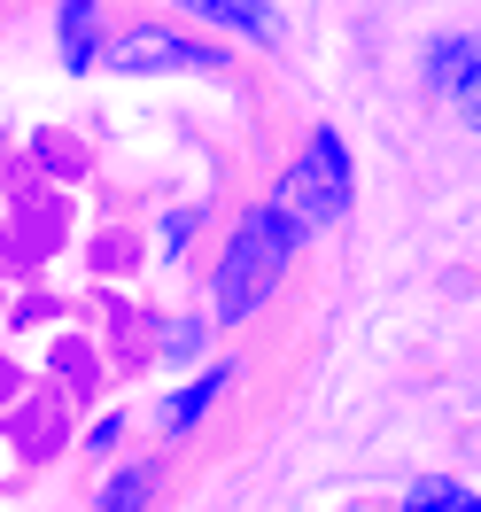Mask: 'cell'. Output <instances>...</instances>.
Wrapping results in <instances>:
<instances>
[{"label": "cell", "instance_id": "obj_2", "mask_svg": "<svg viewBox=\"0 0 481 512\" xmlns=\"http://www.w3.org/2000/svg\"><path fill=\"white\" fill-rule=\"evenodd\" d=\"M101 78H125V86H171V78H218V86H249V47L202 32L171 8H132L109 32Z\"/></svg>", "mask_w": 481, "mask_h": 512}, {"label": "cell", "instance_id": "obj_3", "mask_svg": "<svg viewBox=\"0 0 481 512\" xmlns=\"http://www.w3.org/2000/svg\"><path fill=\"white\" fill-rule=\"evenodd\" d=\"M241 388H249V357L241 350H218V357H202V365H187V373H163V388L140 404V435L179 458V450H194L241 404Z\"/></svg>", "mask_w": 481, "mask_h": 512}, {"label": "cell", "instance_id": "obj_6", "mask_svg": "<svg viewBox=\"0 0 481 512\" xmlns=\"http://www.w3.org/2000/svg\"><path fill=\"white\" fill-rule=\"evenodd\" d=\"M132 8H171V16H187V24H202V32L249 47V55H280V47H288L280 0H132Z\"/></svg>", "mask_w": 481, "mask_h": 512}, {"label": "cell", "instance_id": "obj_11", "mask_svg": "<svg viewBox=\"0 0 481 512\" xmlns=\"http://www.w3.org/2000/svg\"><path fill=\"white\" fill-rule=\"evenodd\" d=\"M140 443V404H101L86 427H78V466L94 474V466H109L117 450H132Z\"/></svg>", "mask_w": 481, "mask_h": 512}, {"label": "cell", "instance_id": "obj_4", "mask_svg": "<svg viewBox=\"0 0 481 512\" xmlns=\"http://www.w3.org/2000/svg\"><path fill=\"white\" fill-rule=\"evenodd\" d=\"M264 187L280 194L295 218H311L319 233H342V225L357 218V148L334 125H303L295 148L272 163Z\"/></svg>", "mask_w": 481, "mask_h": 512}, {"label": "cell", "instance_id": "obj_1", "mask_svg": "<svg viewBox=\"0 0 481 512\" xmlns=\"http://www.w3.org/2000/svg\"><path fill=\"white\" fill-rule=\"evenodd\" d=\"M319 241L326 233L311 218H295L272 187H257L241 210H225L210 249H202V311L218 319V334H249L272 319L303 280V264L319 256Z\"/></svg>", "mask_w": 481, "mask_h": 512}, {"label": "cell", "instance_id": "obj_9", "mask_svg": "<svg viewBox=\"0 0 481 512\" xmlns=\"http://www.w3.org/2000/svg\"><path fill=\"white\" fill-rule=\"evenodd\" d=\"M101 512H140V505H163L171 497V450L163 443H132L117 450L109 466H94V489H86Z\"/></svg>", "mask_w": 481, "mask_h": 512}, {"label": "cell", "instance_id": "obj_10", "mask_svg": "<svg viewBox=\"0 0 481 512\" xmlns=\"http://www.w3.org/2000/svg\"><path fill=\"white\" fill-rule=\"evenodd\" d=\"M225 334L218 319L194 303V311H163L156 326H148V357H156V373H187V365H202V357H218Z\"/></svg>", "mask_w": 481, "mask_h": 512}, {"label": "cell", "instance_id": "obj_8", "mask_svg": "<svg viewBox=\"0 0 481 512\" xmlns=\"http://www.w3.org/2000/svg\"><path fill=\"white\" fill-rule=\"evenodd\" d=\"M47 32H55V70L63 78H101L117 0H47Z\"/></svg>", "mask_w": 481, "mask_h": 512}, {"label": "cell", "instance_id": "obj_7", "mask_svg": "<svg viewBox=\"0 0 481 512\" xmlns=\"http://www.w3.org/2000/svg\"><path fill=\"white\" fill-rule=\"evenodd\" d=\"M218 194H171L148 210V264L156 272H202V249L218 233Z\"/></svg>", "mask_w": 481, "mask_h": 512}, {"label": "cell", "instance_id": "obj_13", "mask_svg": "<svg viewBox=\"0 0 481 512\" xmlns=\"http://www.w3.org/2000/svg\"><path fill=\"white\" fill-rule=\"evenodd\" d=\"M458 125H466V132L481 140V101H474V109H458Z\"/></svg>", "mask_w": 481, "mask_h": 512}, {"label": "cell", "instance_id": "obj_5", "mask_svg": "<svg viewBox=\"0 0 481 512\" xmlns=\"http://www.w3.org/2000/svg\"><path fill=\"white\" fill-rule=\"evenodd\" d=\"M412 78H419V101L435 109H474L481 101V24H443L412 47Z\"/></svg>", "mask_w": 481, "mask_h": 512}, {"label": "cell", "instance_id": "obj_12", "mask_svg": "<svg viewBox=\"0 0 481 512\" xmlns=\"http://www.w3.org/2000/svg\"><path fill=\"white\" fill-rule=\"evenodd\" d=\"M396 505L404 512H481V481L466 474H412L396 489Z\"/></svg>", "mask_w": 481, "mask_h": 512}]
</instances>
